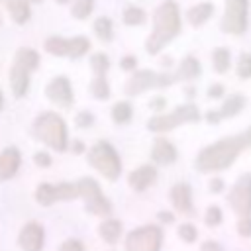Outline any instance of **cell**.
Listing matches in <instances>:
<instances>
[{
    "label": "cell",
    "mask_w": 251,
    "mask_h": 251,
    "mask_svg": "<svg viewBox=\"0 0 251 251\" xmlns=\"http://www.w3.org/2000/svg\"><path fill=\"white\" fill-rule=\"evenodd\" d=\"M243 147H247L243 133L220 139L200 151V155L196 157V169L202 173H214V171L227 169L237 159V155L243 151Z\"/></svg>",
    "instance_id": "obj_1"
},
{
    "label": "cell",
    "mask_w": 251,
    "mask_h": 251,
    "mask_svg": "<svg viewBox=\"0 0 251 251\" xmlns=\"http://www.w3.org/2000/svg\"><path fill=\"white\" fill-rule=\"evenodd\" d=\"M155 27H153V33L149 35L145 47L151 55L159 53L161 47L165 43H169L173 37L178 35L180 31V16H178V6L173 2V0H167L163 2L157 10H155Z\"/></svg>",
    "instance_id": "obj_2"
},
{
    "label": "cell",
    "mask_w": 251,
    "mask_h": 251,
    "mask_svg": "<svg viewBox=\"0 0 251 251\" xmlns=\"http://www.w3.org/2000/svg\"><path fill=\"white\" fill-rule=\"evenodd\" d=\"M33 135L37 139H41L43 143H47L49 147H53L55 151H63L67 147V127H65V122L57 114H53V112L41 114L35 120Z\"/></svg>",
    "instance_id": "obj_3"
},
{
    "label": "cell",
    "mask_w": 251,
    "mask_h": 251,
    "mask_svg": "<svg viewBox=\"0 0 251 251\" xmlns=\"http://www.w3.org/2000/svg\"><path fill=\"white\" fill-rule=\"evenodd\" d=\"M39 63V55L33 49H20L14 57V65L10 71V82L16 96H24L29 86V71H33Z\"/></svg>",
    "instance_id": "obj_4"
},
{
    "label": "cell",
    "mask_w": 251,
    "mask_h": 251,
    "mask_svg": "<svg viewBox=\"0 0 251 251\" xmlns=\"http://www.w3.org/2000/svg\"><path fill=\"white\" fill-rule=\"evenodd\" d=\"M88 163L100 171L106 178L110 180H116L120 176V171H122V165H120V157L118 153L114 151V147L106 141H98L90 153H88Z\"/></svg>",
    "instance_id": "obj_5"
},
{
    "label": "cell",
    "mask_w": 251,
    "mask_h": 251,
    "mask_svg": "<svg viewBox=\"0 0 251 251\" xmlns=\"http://www.w3.org/2000/svg\"><path fill=\"white\" fill-rule=\"evenodd\" d=\"M178 80V73L175 75H165V73H155V71H139L135 73L127 82H126V92L135 96L147 88H163Z\"/></svg>",
    "instance_id": "obj_6"
},
{
    "label": "cell",
    "mask_w": 251,
    "mask_h": 251,
    "mask_svg": "<svg viewBox=\"0 0 251 251\" xmlns=\"http://www.w3.org/2000/svg\"><path fill=\"white\" fill-rule=\"evenodd\" d=\"M198 120H200L198 108L192 106V104H186V106H178L171 114H161V116L151 118L147 126H149L151 131H169V129L176 127L182 122H198Z\"/></svg>",
    "instance_id": "obj_7"
},
{
    "label": "cell",
    "mask_w": 251,
    "mask_h": 251,
    "mask_svg": "<svg viewBox=\"0 0 251 251\" xmlns=\"http://www.w3.org/2000/svg\"><path fill=\"white\" fill-rule=\"evenodd\" d=\"M163 231L157 226H143L126 237V251H159Z\"/></svg>",
    "instance_id": "obj_8"
},
{
    "label": "cell",
    "mask_w": 251,
    "mask_h": 251,
    "mask_svg": "<svg viewBox=\"0 0 251 251\" xmlns=\"http://www.w3.org/2000/svg\"><path fill=\"white\" fill-rule=\"evenodd\" d=\"M247 0H226V14L222 18V29L226 33L241 35L247 29Z\"/></svg>",
    "instance_id": "obj_9"
},
{
    "label": "cell",
    "mask_w": 251,
    "mask_h": 251,
    "mask_svg": "<svg viewBox=\"0 0 251 251\" xmlns=\"http://www.w3.org/2000/svg\"><path fill=\"white\" fill-rule=\"evenodd\" d=\"M227 202L233 212L241 218H251V175L245 173L237 178L233 188L227 194Z\"/></svg>",
    "instance_id": "obj_10"
},
{
    "label": "cell",
    "mask_w": 251,
    "mask_h": 251,
    "mask_svg": "<svg viewBox=\"0 0 251 251\" xmlns=\"http://www.w3.org/2000/svg\"><path fill=\"white\" fill-rule=\"evenodd\" d=\"M78 184H80V198H84L86 210H88L90 214H100V216H104V214L110 212V208H112L110 202L104 198L100 186H98L92 178H80Z\"/></svg>",
    "instance_id": "obj_11"
},
{
    "label": "cell",
    "mask_w": 251,
    "mask_h": 251,
    "mask_svg": "<svg viewBox=\"0 0 251 251\" xmlns=\"http://www.w3.org/2000/svg\"><path fill=\"white\" fill-rule=\"evenodd\" d=\"M90 43L86 37H73V39H63V37H49L45 41V49L53 55H67V57H80L88 51Z\"/></svg>",
    "instance_id": "obj_12"
},
{
    "label": "cell",
    "mask_w": 251,
    "mask_h": 251,
    "mask_svg": "<svg viewBox=\"0 0 251 251\" xmlns=\"http://www.w3.org/2000/svg\"><path fill=\"white\" fill-rule=\"evenodd\" d=\"M90 65H92V69H94V73H96V78L92 80V84H90V92L96 96V98H100V100H104V98H108V94H110V88H108V82H106V76H104V73H106V69H108V57L104 55V53H98V55H94L92 59H90Z\"/></svg>",
    "instance_id": "obj_13"
},
{
    "label": "cell",
    "mask_w": 251,
    "mask_h": 251,
    "mask_svg": "<svg viewBox=\"0 0 251 251\" xmlns=\"http://www.w3.org/2000/svg\"><path fill=\"white\" fill-rule=\"evenodd\" d=\"M45 94L49 100H53L55 104L63 106V108H69L73 104V90H71V84L65 76H57L53 78L47 88H45Z\"/></svg>",
    "instance_id": "obj_14"
},
{
    "label": "cell",
    "mask_w": 251,
    "mask_h": 251,
    "mask_svg": "<svg viewBox=\"0 0 251 251\" xmlns=\"http://www.w3.org/2000/svg\"><path fill=\"white\" fill-rule=\"evenodd\" d=\"M18 241H20V247L24 251H41V247H43V227L37 222L25 224Z\"/></svg>",
    "instance_id": "obj_15"
},
{
    "label": "cell",
    "mask_w": 251,
    "mask_h": 251,
    "mask_svg": "<svg viewBox=\"0 0 251 251\" xmlns=\"http://www.w3.org/2000/svg\"><path fill=\"white\" fill-rule=\"evenodd\" d=\"M171 202L180 214H192V190L188 184L178 182L171 190Z\"/></svg>",
    "instance_id": "obj_16"
},
{
    "label": "cell",
    "mask_w": 251,
    "mask_h": 251,
    "mask_svg": "<svg viewBox=\"0 0 251 251\" xmlns=\"http://www.w3.org/2000/svg\"><path fill=\"white\" fill-rule=\"evenodd\" d=\"M20 167V151L16 147H8L0 153V180H8L16 175Z\"/></svg>",
    "instance_id": "obj_17"
},
{
    "label": "cell",
    "mask_w": 251,
    "mask_h": 251,
    "mask_svg": "<svg viewBox=\"0 0 251 251\" xmlns=\"http://www.w3.org/2000/svg\"><path fill=\"white\" fill-rule=\"evenodd\" d=\"M155 178H157V171H155V167H151V165H143V167L135 169V171L129 175V186H131L133 190L141 192V190H145L147 186H151V184L155 182Z\"/></svg>",
    "instance_id": "obj_18"
},
{
    "label": "cell",
    "mask_w": 251,
    "mask_h": 251,
    "mask_svg": "<svg viewBox=\"0 0 251 251\" xmlns=\"http://www.w3.org/2000/svg\"><path fill=\"white\" fill-rule=\"evenodd\" d=\"M151 157H153V161L159 163V165H169V163H173V161L176 159V149H175V145H173L171 141H167V139H157V141L153 143Z\"/></svg>",
    "instance_id": "obj_19"
},
{
    "label": "cell",
    "mask_w": 251,
    "mask_h": 251,
    "mask_svg": "<svg viewBox=\"0 0 251 251\" xmlns=\"http://www.w3.org/2000/svg\"><path fill=\"white\" fill-rule=\"evenodd\" d=\"M214 12V6L210 2H202V4H196L188 10V22L192 25H202Z\"/></svg>",
    "instance_id": "obj_20"
},
{
    "label": "cell",
    "mask_w": 251,
    "mask_h": 251,
    "mask_svg": "<svg viewBox=\"0 0 251 251\" xmlns=\"http://www.w3.org/2000/svg\"><path fill=\"white\" fill-rule=\"evenodd\" d=\"M8 12L12 14L14 22L18 24H24L27 22L29 18V6H27V0H8Z\"/></svg>",
    "instance_id": "obj_21"
},
{
    "label": "cell",
    "mask_w": 251,
    "mask_h": 251,
    "mask_svg": "<svg viewBox=\"0 0 251 251\" xmlns=\"http://www.w3.org/2000/svg\"><path fill=\"white\" fill-rule=\"evenodd\" d=\"M243 106H245V96H241V94H231V96H227V100L224 102L220 116H222V118H231V116H235Z\"/></svg>",
    "instance_id": "obj_22"
},
{
    "label": "cell",
    "mask_w": 251,
    "mask_h": 251,
    "mask_svg": "<svg viewBox=\"0 0 251 251\" xmlns=\"http://www.w3.org/2000/svg\"><path fill=\"white\" fill-rule=\"evenodd\" d=\"M120 233H122V224H120L118 220H106V222L100 226V235H102V239L108 241V243L118 241Z\"/></svg>",
    "instance_id": "obj_23"
},
{
    "label": "cell",
    "mask_w": 251,
    "mask_h": 251,
    "mask_svg": "<svg viewBox=\"0 0 251 251\" xmlns=\"http://www.w3.org/2000/svg\"><path fill=\"white\" fill-rule=\"evenodd\" d=\"M176 73H178V78H196L200 75V63L194 57H184Z\"/></svg>",
    "instance_id": "obj_24"
},
{
    "label": "cell",
    "mask_w": 251,
    "mask_h": 251,
    "mask_svg": "<svg viewBox=\"0 0 251 251\" xmlns=\"http://www.w3.org/2000/svg\"><path fill=\"white\" fill-rule=\"evenodd\" d=\"M212 57H214V69H216L218 73H226V71L229 69V51H227V49L218 47Z\"/></svg>",
    "instance_id": "obj_25"
},
{
    "label": "cell",
    "mask_w": 251,
    "mask_h": 251,
    "mask_svg": "<svg viewBox=\"0 0 251 251\" xmlns=\"http://www.w3.org/2000/svg\"><path fill=\"white\" fill-rule=\"evenodd\" d=\"M94 31H96V35L100 37V39H104V41H108L110 37H112V22H110V18H98L96 22H94Z\"/></svg>",
    "instance_id": "obj_26"
},
{
    "label": "cell",
    "mask_w": 251,
    "mask_h": 251,
    "mask_svg": "<svg viewBox=\"0 0 251 251\" xmlns=\"http://www.w3.org/2000/svg\"><path fill=\"white\" fill-rule=\"evenodd\" d=\"M112 118H114V122H118V124H126V122L131 118V106H129L127 102H118V104L114 106V110H112Z\"/></svg>",
    "instance_id": "obj_27"
},
{
    "label": "cell",
    "mask_w": 251,
    "mask_h": 251,
    "mask_svg": "<svg viewBox=\"0 0 251 251\" xmlns=\"http://www.w3.org/2000/svg\"><path fill=\"white\" fill-rule=\"evenodd\" d=\"M124 22L127 24V25H137V24H143L145 22V14H143V10L141 8H127L126 12H124Z\"/></svg>",
    "instance_id": "obj_28"
},
{
    "label": "cell",
    "mask_w": 251,
    "mask_h": 251,
    "mask_svg": "<svg viewBox=\"0 0 251 251\" xmlns=\"http://www.w3.org/2000/svg\"><path fill=\"white\" fill-rule=\"evenodd\" d=\"M92 6H94V0H76L73 6V16L84 20L92 12Z\"/></svg>",
    "instance_id": "obj_29"
},
{
    "label": "cell",
    "mask_w": 251,
    "mask_h": 251,
    "mask_svg": "<svg viewBox=\"0 0 251 251\" xmlns=\"http://www.w3.org/2000/svg\"><path fill=\"white\" fill-rule=\"evenodd\" d=\"M237 75H239V78H251V55L249 53H243L239 57Z\"/></svg>",
    "instance_id": "obj_30"
},
{
    "label": "cell",
    "mask_w": 251,
    "mask_h": 251,
    "mask_svg": "<svg viewBox=\"0 0 251 251\" xmlns=\"http://www.w3.org/2000/svg\"><path fill=\"white\" fill-rule=\"evenodd\" d=\"M204 222H206V226H210V227L220 226V224H222V210H220L218 206H210V208L206 210Z\"/></svg>",
    "instance_id": "obj_31"
},
{
    "label": "cell",
    "mask_w": 251,
    "mask_h": 251,
    "mask_svg": "<svg viewBox=\"0 0 251 251\" xmlns=\"http://www.w3.org/2000/svg\"><path fill=\"white\" fill-rule=\"evenodd\" d=\"M178 237H180L182 241H186V243H192V241L198 237V231H196V227H194L192 224H182V226L178 227Z\"/></svg>",
    "instance_id": "obj_32"
},
{
    "label": "cell",
    "mask_w": 251,
    "mask_h": 251,
    "mask_svg": "<svg viewBox=\"0 0 251 251\" xmlns=\"http://www.w3.org/2000/svg\"><path fill=\"white\" fill-rule=\"evenodd\" d=\"M237 233L241 237H251V218H241L237 222Z\"/></svg>",
    "instance_id": "obj_33"
},
{
    "label": "cell",
    "mask_w": 251,
    "mask_h": 251,
    "mask_svg": "<svg viewBox=\"0 0 251 251\" xmlns=\"http://www.w3.org/2000/svg\"><path fill=\"white\" fill-rule=\"evenodd\" d=\"M59 251H82V243L76 239H67L65 243H61Z\"/></svg>",
    "instance_id": "obj_34"
},
{
    "label": "cell",
    "mask_w": 251,
    "mask_h": 251,
    "mask_svg": "<svg viewBox=\"0 0 251 251\" xmlns=\"http://www.w3.org/2000/svg\"><path fill=\"white\" fill-rule=\"evenodd\" d=\"M76 124H78L80 127H86V126L92 124V116H90L88 112H80V114L76 116Z\"/></svg>",
    "instance_id": "obj_35"
},
{
    "label": "cell",
    "mask_w": 251,
    "mask_h": 251,
    "mask_svg": "<svg viewBox=\"0 0 251 251\" xmlns=\"http://www.w3.org/2000/svg\"><path fill=\"white\" fill-rule=\"evenodd\" d=\"M222 94H224V86L222 84H212L208 88V96H212V98H220Z\"/></svg>",
    "instance_id": "obj_36"
},
{
    "label": "cell",
    "mask_w": 251,
    "mask_h": 251,
    "mask_svg": "<svg viewBox=\"0 0 251 251\" xmlns=\"http://www.w3.org/2000/svg\"><path fill=\"white\" fill-rule=\"evenodd\" d=\"M200 251H222V247H220L218 241H204L202 247H200Z\"/></svg>",
    "instance_id": "obj_37"
},
{
    "label": "cell",
    "mask_w": 251,
    "mask_h": 251,
    "mask_svg": "<svg viewBox=\"0 0 251 251\" xmlns=\"http://www.w3.org/2000/svg\"><path fill=\"white\" fill-rule=\"evenodd\" d=\"M35 163H37L39 167H49L51 159H49V155H47V153H37V155H35Z\"/></svg>",
    "instance_id": "obj_38"
},
{
    "label": "cell",
    "mask_w": 251,
    "mask_h": 251,
    "mask_svg": "<svg viewBox=\"0 0 251 251\" xmlns=\"http://www.w3.org/2000/svg\"><path fill=\"white\" fill-rule=\"evenodd\" d=\"M222 188H224V180H222V178H212L210 190H212V192H220Z\"/></svg>",
    "instance_id": "obj_39"
},
{
    "label": "cell",
    "mask_w": 251,
    "mask_h": 251,
    "mask_svg": "<svg viewBox=\"0 0 251 251\" xmlns=\"http://www.w3.org/2000/svg\"><path fill=\"white\" fill-rule=\"evenodd\" d=\"M135 67V57H124L122 59V69H133Z\"/></svg>",
    "instance_id": "obj_40"
},
{
    "label": "cell",
    "mask_w": 251,
    "mask_h": 251,
    "mask_svg": "<svg viewBox=\"0 0 251 251\" xmlns=\"http://www.w3.org/2000/svg\"><path fill=\"white\" fill-rule=\"evenodd\" d=\"M220 118H222V116H220V112H208V114H206V120H208V122H212V124H216Z\"/></svg>",
    "instance_id": "obj_41"
},
{
    "label": "cell",
    "mask_w": 251,
    "mask_h": 251,
    "mask_svg": "<svg viewBox=\"0 0 251 251\" xmlns=\"http://www.w3.org/2000/svg\"><path fill=\"white\" fill-rule=\"evenodd\" d=\"M151 106H153V108H163V106H165V100H163V98H153V100H151Z\"/></svg>",
    "instance_id": "obj_42"
},
{
    "label": "cell",
    "mask_w": 251,
    "mask_h": 251,
    "mask_svg": "<svg viewBox=\"0 0 251 251\" xmlns=\"http://www.w3.org/2000/svg\"><path fill=\"white\" fill-rule=\"evenodd\" d=\"M159 220H163V222H173L175 218H173V214H167V212H159Z\"/></svg>",
    "instance_id": "obj_43"
},
{
    "label": "cell",
    "mask_w": 251,
    "mask_h": 251,
    "mask_svg": "<svg viewBox=\"0 0 251 251\" xmlns=\"http://www.w3.org/2000/svg\"><path fill=\"white\" fill-rule=\"evenodd\" d=\"M243 137H245V143H247V145L251 147V127H249V129H247V131L243 133Z\"/></svg>",
    "instance_id": "obj_44"
},
{
    "label": "cell",
    "mask_w": 251,
    "mask_h": 251,
    "mask_svg": "<svg viewBox=\"0 0 251 251\" xmlns=\"http://www.w3.org/2000/svg\"><path fill=\"white\" fill-rule=\"evenodd\" d=\"M82 149H84V145H82V143H78V141L73 145V151H75V153H80Z\"/></svg>",
    "instance_id": "obj_45"
},
{
    "label": "cell",
    "mask_w": 251,
    "mask_h": 251,
    "mask_svg": "<svg viewBox=\"0 0 251 251\" xmlns=\"http://www.w3.org/2000/svg\"><path fill=\"white\" fill-rule=\"evenodd\" d=\"M2 104H4V98H2V92H0V108H2Z\"/></svg>",
    "instance_id": "obj_46"
},
{
    "label": "cell",
    "mask_w": 251,
    "mask_h": 251,
    "mask_svg": "<svg viewBox=\"0 0 251 251\" xmlns=\"http://www.w3.org/2000/svg\"><path fill=\"white\" fill-rule=\"evenodd\" d=\"M57 2H67V0H57Z\"/></svg>",
    "instance_id": "obj_47"
},
{
    "label": "cell",
    "mask_w": 251,
    "mask_h": 251,
    "mask_svg": "<svg viewBox=\"0 0 251 251\" xmlns=\"http://www.w3.org/2000/svg\"><path fill=\"white\" fill-rule=\"evenodd\" d=\"M35 2H41V0H35Z\"/></svg>",
    "instance_id": "obj_48"
}]
</instances>
